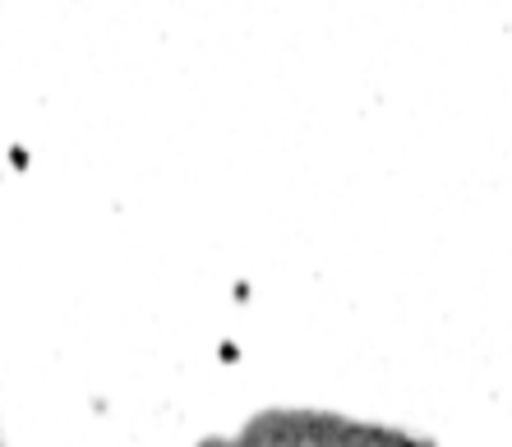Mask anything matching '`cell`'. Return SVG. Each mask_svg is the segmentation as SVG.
Returning a JSON list of instances; mask_svg holds the SVG:
<instances>
[{"label":"cell","instance_id":"cell-1","mask_svg":"<svg viewBox=\"0 0 512 447\" xmlns=\"http://www.w3.org/2000/svg\"><path fill=\"white\" fill-rule=\"evenodd\" d=\"M203 447H429V443L397 434V429H379V424L342 420V415L277 411L245 424L236 438H213Z\"/></svg>","mask_w":512,"mask_h":447}]
</instances>
